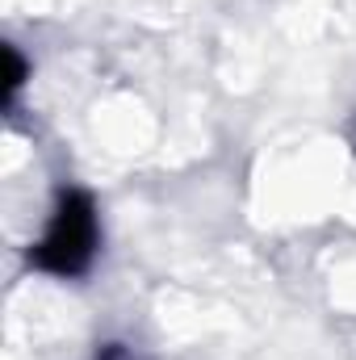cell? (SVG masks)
Segmentation results:
<instances>
[{"label": "cell", "mask_w": 356, "mask_h": 360, "mask_svg": "<svg viewBox=\"0 0 356 360\" xmlns=\"http://www.w3.org/2000/svg\"><path fill=\"white\" fill-rule=\"evenodd\" d=\"M96 239H101V226H96V210L84 193H68L46 226V235L34 243L30 260L42 272H55V276H80L96 256Z\"/></svg>", "instance_id": "obj_1"}, {"label": "cell", "mask_w": 356, "mask_h": 360, "mask_svg": "<svg viewBox=\"0 0 356 360\" xmlns=\"http://www.w3.org/2000/svg\"><path fill=\"white\" fill-rule=\"evenodd\" d=\"M4 59H8V92H17L21 76H25V68H21V59H17V51H4Z\"/></svg>", "instance_id": "obj_2"}]
</instances>
